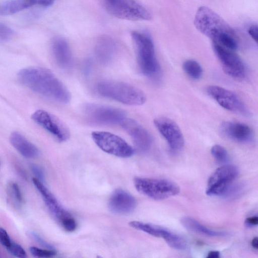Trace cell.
<instances>
[{"instance_id":"obj_1","label":"cell","mask_w":258,"mask_h":258,"mask_svg":"<svg viewBox=\"0 0 258 258\" xmlns=\"http://www.w3.org/2000/svg\"><path fill=\"white\" fill-rule=\"evenodd\" d=\"M19 81L25 86L51 99L68 103L71 94L65 85L50 71L40 68H27L18 73Z\"/></svg>"},{"instance_id":"obj_2","label":"cell","mask_w":258,"mask_h":258,"mask_svg":"<svg viewBox=\"0 0 258 258\" xmlns=\"http://www.w3.org/2000/svg\"><path fill=\"white\" fill-rule=\"evenodd\" d=\"M194 25L197 30L217 43L231 50H236L238 42L230 25L210 8L202 6L196 13Z\"/></svg>"},{"instance_id":"obj_3","label":"cell","mask_w":258,"mask_h":258,"mask_svg":"<svg viewBox=\"0 0 258 258\" xmlns=\"http://www.w3.org/2000/svg\"><path fill=\"white\" fill-rule=\"evenodd\" d=\"M97 93L103 97L132 106L143 104L146 97L142 90L130 84L112 80L98 82L96 87Z\"/></svg>"},{"instance_id":"obj_4","label":"cell","mask_w":258,"mask_h":258,"mask_svg":"<svg viewBox=\"0 0 258 258\" xmlns=\"http://www.w3.org/2000/svg\"><path fill=\"white\" fill-rule=\"evenodd\" d=\"M132 38L141 72L149 78L156 79L160 75L161 69L152 39L148 34L138 31L132 32Z\"/></svg>"},{"instance_id":"obj_5","label":"cell","mask_w":258,"mask_h":258,"mask_svg":"<svg viewBox=\"0 0 258 258\" xmlns=\"http://www.w3.org/2000/svg\"><path fill=\"white\" fill-rule=\"evenodd\" d=\"M134 182L140 193L155 200H162L174 196L180 191L176 183L165 179L137 177Z\"/></svg>"},{"instance_id":"obj_6","label":"cell","mask_w":258,"mask_h":258,"mask_svg":"<svg viewBox=\"0 0 258 258\" xmlns=\"http://www.w3.org/2000/svg\"><path fill=\"white\" fill-rule=\"evenodd\" d=\"M92 138L96 145L104 152L121 158H128L135 153L134 148L120 137L109 132L95 131Z\"/></svg>"},{"instance_id":"obj_7","label":"cell","mask_w":258,"mask_h":258,"mask_svg":"<svg viewBox=\"0 0 258 258\" xmlns=\"http://www.w3.org/2000/svg\"><path fill=\"white\" fill-rule=\"evenodd\" d=\"M238 174V168L234 165L220 166L209 177L206 194L224 197Z\"/></svg>"},{"instance_id":"obj_8","label":"cell","mask_w":258,"mask_h":258,"mask_svg":"<svg viewBox=\"0 0 258 258\" xmlns=\"http://www.w3.org/2000/svg\"><path fill=\"white\" fill-rule=\"evenodd\" d=\"M105 8L111 15L121 19L150 20L152 18L150 12L136 0H115Z\"/></svg>"},{"instance_id":"obj_9","label":"cell","mask_w":258,"mask_h":258,"mask_svg":"<svg viewBox=\"0 0 258 258\" xmlns=\"http://www.w3.org/2000/svg\"><path fill=\"white\" fill-rule=\"evenodd\" d=\"M84 111L91 120L102 124H120L126 118V113L123 110L102 104H87Z\"/></svg>"},{"instance_id":"obj_10","label":"cell","mask_w":258,"mask_h":258,"mask_svg":"<svg viewBox=\"0 0 258 258\" xmlns=\"http://www.w3.org/2000/svg\"><path fill=\"white\" fill-rule=\"evenodd\" d=\"M213 48L225 73L236 79H242L245 77V66L237 54L233 50L214 42Z\"/></svg>"},{"instance_id":"obj_11","label":"cell","mask_w":258,"mask_h":258,"mask_svg":"<svg viewBox=\"0 0 258 258\" xmlns=\"http://www.w3.org/2000/svg\"><path fill=\"white\" fill-rule=\"evenodd\" d=\"M32 120L60 142L67 141L70 133L67 125L58 118L44 110H37L31 115Z\"/></svg>"},{"instance_id":"obj_12","label":"cell","mask_w":258,"mask_h":258,"mask_svg":"<svg viewBox=\"0 0 258 258\" xmlns=\"http://www.w3.org/2000/svg\"><path fill=\"white\" fill-rule=\"evenodd\" d=\"M206 92L225 109L244 115L248 113L244 104L233 92L215 85L208 86L206 88Z\"/></svg>"},{"instance_id":"obj_13","label":"cell","mask_w":258,"mask_h":258,"mask_svg":"<svg viewBox=\"0 0 258 258\" xmlns=\"http://www.w3.org/2000/svg\"><path fill=\"white\" fill-rule=\"evenodd\" d=\"M154 123L172 151L178 152L182 149L184 144V138L175 122L168 117L160 116L154 120Z\"/></svg>"},{"instance_id":"obj_14","label":"cell","mask_w":258,"mask_h":258,"mask_svg":"<svg viewBox=\"0 0 258 258\" xmlns=\"http://www.w3.org/2000/svg\"><path fill=\"white\" fill-rule=\"evenodd\" d=\"M36 188L43 197L44 202L51 213L62 226L69 219L73 218L59 204L52 194L36 178L32 179Z\"/></svg>"},{"instance_id":"obj_15","label":"cell","mask_w":258,"mask_h":258,"mask_svg":"<svg viewBox=\"0 0 258 258\" xmlns=\"http://www.w3.org/2000/svg\"><path fill=\"white\" fill-rule=\"evenodd\" d=\"M120 125L132 137L138 150L145 152L150 148L152 143L150 134L136 120L126 117Z\"/></svg>"},{"instance_id":"obj_16","label":"cell","mask_w":258,"mask_h":258,"mask_svg":"<svg viewBox=\"0 0 258 258\" xmlns=\"http://www.w3.org/2000/svg\"><path fill=\"white\" fill-rule=\"evenodd\" d=\"M137 205L135 198L122 189L115 190L109 199L108 207L110 210L116 214L126 215L133 213Z\"/></svg>"},{"instance_id":"obj_17","label":"cell","mask_w":258,"mask_h":258,"mask_svg":"<svg viewBox=\"0 0 258 258\" xmlns=\"http://www.w3.org/2000/svg\"><path fill=\"white\" fill-rule=\"evenodd\" d=\"M220 130L226 138L241 143L249 142L253 137L251 128L241 122L225 121L221 124Z\"/></svg>"},{"instance_id":"obj_18","label":"cell","mask_w":258,"mask_h":258,"mask_svg":"<svg viewBox=\"0 0 258 258\" xmlns=\"http://www.w3.org/2000/svg\"><path fill=\"white\" fill-rule=\"evenodd\" d=\"M51 49L57 65L64 70L71 69L73 66V59L67 41L59 37L54 38L51 42Z\"/></svg>"},{"instance_id":"obj_19","label":"cell","mask_w":258,"mask_h":258,"mask_svg":"<svg viewBox=\"0 0 258 258\" xmlns=\"http://www.w3.org/2000/svg\"><path fill=\"white\" fill-rule=\"evenodd\" d=\"M117 51V45L110 37L102 36L98 39L95 46V55L98 61L107 64L114 58Z\"/></svg>"},{"instance_id":"obj_20","label":"cell","mask_w":258,"mask_h":258,"mask_svg":"<svg viewBox=\"0 0 258 258\" xmlns=\"http://www.w3.org/2000/svg\"><path fill=\"white\" fill-rule=\"evenodd\" d=\"M10 141L12 146L25 157L33 158L39 155L38 148L18 132L11 134Z\"/></svg>"},{"instance_id":"obj_21","label":"cell","mask_w":258,"mask_h":258,"mask_svg":"<svg viewBox=\"0 0 258 258\" xmlns=\"http://www.w3.org/2000/svg\"><path fill=\"white\" fill-rule=\"evenodd\" d=\"M131 227L142 231L157 237H162L166 242L173 232L161 226L138 221H132L129 223Z\"/></svg>"},{"instance_id":"obj_22","label":"cell","mask_w":258,"mask_h":258,"mask_svg":"<svg viewBox=\"0 0 258 258\" xmlns=\"http://www.w3.org/2000/svg\"><path fill=\"white\" fill-rule=\"evenodd\" d=\"M180 222L183 226L188 230L211 237L223 236L226 233L210 229L203 225L195 219L189 217H184L181 219Z\"/></svg>"},{"instance_id":"obj_23","label":"cell","mask_w":258,"mask_h":258,"mask_svg":"<svg viewBox=\"0 0 258 258\" xmlns=\"http://www.w3.org/2000/svg\"><path fill=\"white\" fill-rule=\"evenodd\" d=\"M34 5L33 0H11L0 6V15L13 14Z\"/></svg>"},{"instance_id":"obj_24","label":"cell","mask_w":258,"mask_h":258,"mask_svg":"<svg viewBox=\"0 0 258 258\" xmlns=\"http://www.w3.org/2000/svg\"><path fill=\"white\" fill-rule=\"evenodd\" d=\"M184 72L194 80L200 79L203 75V69L200 64L193 59L185 60L182 64Z\"/></svg>"},{"instance_id":"obj_25","label":"cell","mask_w":258,"mask_h":258,"mask_svg":"<svg viewBox=\"0 0 258 258\" xmlns=\"http://www.w3.org/2000/svg\"><path fill=\"white\" fill-rule=\"evenodd\" d=\"M213 157L219 163H225L228 159V154L226 149L219 145L213 146L211 149Z\"/></svg>"},{"instance_id":"obj_26","label":"cell","mask_w":258,"mask_h":258,"mask_svg":"<svg viewBox=\"0 0 258 258\" xmlns=\"http://www.w3.org/2000/svg\"><path fill=\"white\" fill-rule=\"evenodd\" d=\"M30 252L31 254L36 257H51L56 255L55 249H41L35 246L30 247Z\"/></svg>"},{"instance_id":"obj_27","label":"cell","mask_w":258,"mask_h":258,"mask_svg":"<svg viewBox=\"0 0 258 258\" xmlns=\"http://www.w3.org/2000/svg\"><path fill=\"white\" fill-rule=\"evenodd\" d=\"M8 251L15 257L25 258L27 253L25 249L19 244L12 240L11 245L6 248Z\"/></svg>"},{"instance_id":"obj_28","label":"cell","mask_w":258,"mask_h":258,"mask_svg":"<svg viewBox=\"0 0 258 258\" xmlns=\"http://www.w3.org/2000/svg\"><path fill=\"white\" fill-rule=\"evenodd\" d=\"M14 35L13 30L4 23H0V42L10 40Z\"/></svg>"},{"instance_id":"obj_29","label":"cell","mask_w":258,"mask_h":258,"mask_svg":"<svg viewBox=\"0 0 258 258\" xmlns=\"http://www.w3.org/2000/svg\"><path fill=\"white\" fill-rule=\"evenodd\" d=\"M11 195L17 205H20L23 201V196L19 185L13 183L11 185Z\"/></svg>"},{"instance_id":"obj_30","label":"cell","mask_w":258,"mask_h":258,"mask_svg":"<svg viewBox=\"0 0 258 258\" xmlns=\"http://www.w3.org/2000/svg\"><path fill=\"white\" fill-rule=\"evenodd\" d=\"M30 236L38 242L40 245L45 247L47 249H54L52 245L48 242L44 240L39 234L37 233L31 231L30 232Z\"/></svg>"},{"instance_id":"obj_31","label":"cell","mask_w":258,"mask_h":258,"mask_svg":"<svg viewBox=\"0 0 258 258\" xmlns=\"http://www.w3.org/2000/svg\"><path fill=\"white\" fill-rule=\"evenodd\" d=\"M12 240L7 232L3 228L0 227V242L7 248L11 244Z\"/></svg>"},{"instance_id":"obj_32","label":"cell","mask_w":258,"mask_h":258,"mask_svg":"<svg viewBox=\"0 0 258 258\" xmlns=\"http://www.w3.org/2000/svg\"><path fill=\"white\" fill-rule=\"evenodd\" d=\"M30 169L35 175L36 178L42 182L44 181L45 176L44 172L39 166L35 164H31L30 165Z\"/></svg>"},{"instance_id":"obj_33","label":"cell","mask_w":258,"mask_h":258,"mask_svg":"<svg viewBox=\"0 0 258 258\" xmlns=\"http://www.w3.org/2000/svg\"><path fill=\"white\" fill-rule=\"evenodd\" d=\"M257 28L256 25H252L248 29L249 36L255 42L257 41Z\"/></svg>"},{"instance_id":"obj_34","label":"cell","mask_w":258,"mask_h":258,"mask_svg":"<svg viewBox=\"0 0 258 258\" xmlns=\"http://www.w3.org/2000/svg\"><path fill=\"white\" fill-rule=\"evenodd\" d=\"M245 223L249 226H256L258 224V217L257 216L248 217L246 219Z\"/></svg>"},{"instance_id":"obj_35","label":"cell","mask_w":258,"mask_h":258,"mask_svg":"<svg viewBox=\"0 0 258 258\" xmlns=\"http://www.w3.org/2000/svg\"><path fill=\"white\" fill-rule=\"evenodd\" d=\"M34 5H38L43 7H49L51 6L54 0H33Z\"/></svg>"},{"instance_id":"obj_36","label":"cell","mask_w":258,"mask_h":258,"mask_svg":"<svg viewBox=\"0 0 258 258\" xmlns=\"http://www.w3.org/2000/svg\"><path fill=\"white\" fill-rule=\"evenodd\" d=\"M220 252L218 251H210L207 256L208 258H219L220 257Z\"/></svg>"},{"instance_id":"obj_37","label":"cell","mask_w":258,"mask_h":258,"mask_svg":"<svg viewBox=\"0 0 258 258\" xmlns=\"http://www.w3.org/2000/svg\"><path fill=\"white\" fill-rule=\"evenodd\" d=\"M251 245L254 248L257 249L258 247V239L257 237H254L251 241Z\"/></svg>"},{"instance_id":"obj_38","label":"cell","mask_w":258,"mask_h":258,"mask_svg":"<svg viewBox=\"0 0 258 258\" xmlns=\"http://www.w3.org/2000/svg\"><path fill=\"white\" fill-rule=\"evenodd\" d=\"M18 172L24 179H27V175L24 170L20 167L17 168Z\"/></svg>"},{"instance_id":"obj_39","label":"cell","mask_w":258,"mask_h":258,"mask_svg":"<svg viewBox=\"0 0 258 258\" xmlns=\"http://www.w3.org/2000/svg\"><path fill=\"white\" fill-rule=\"evenodd\" d=\"M104 1H105V5H110V4H112L115 1V0H104Z\"/></svg>"}]
</instances>
